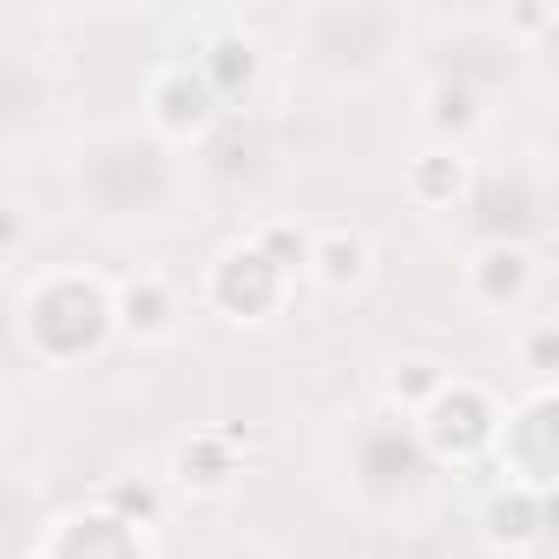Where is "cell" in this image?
Masks as SVG:
<instances>
[{"mask_svg": "<svg viewBox=\"0 0 559 559\" xmlns=\"http://www.w3.org/2000/svg\"><path fill=\"white\" fill-rule=\"evenodd\" d=\"M67 204L106 237H158L191 211V158L152 139L139 119H106L67 139Z\"/></svg>", "mask_w": 559, "mask_h": 559, "instance_id": "1", "label": "cell"}, {"mask_svg": "<svg viewBox=\"0 0 559 559\" xmlns=\"http://www.w3.org/2000/svg\"><path fill=\"white\" fill-rule=\"evenodd\" d=\"M14 343L40 369H86L99 362L119 330H112V276L86 263H47L27 270L14 290Z\"/></svg>", "mask_w": 559, "mask_h": 559, "instance_id": "2", "label": "cell"}, {"mask_svg": "<svg viewBox=\"0 0 559 559\" xmlns=\"http://www.w3.org/2000/svg\"><path fill=\"white\" fill-rule=\"evenodd\" d=\"M304 250H310V224L290 217H257L243 237L217 243L211 263L198 270V304L237 330H263L290 310L297 284H304Z\"/></svg>", "mask_w": 559, "mask_h": 559, "instance_id": "3", "label": "cell"}, {"mask_svg": "<svg viewBox=\"0 0 559 559\" xmlns=\"http://www.w3.org/2000/svg\"><path fill=\"white\" fill-rule=\"evenodd\" d=\"M297 53L330 73V80H382L415 53V14L408 8H382V0H349V8H304L290 21Z\"/></svg>", "mask_w": 559, "mask_h": 559, "instance_id": "4", "label": "cell"}, {"mask_svg": "<svg viewBox=\"0 0 559 559\" xmlns=\"http://www.w3.org/2000/svg\"><path fill=\"white\" fill-rule=\"evenodd\" d=\"M435 461H428V448L415 441V428L402 421V415H362V428H356V454H349V480H356V500L376 513V520H408L421 500H428V487H435Z\"/></svg>", "mask_w": 559, "mask_h": 559, "instance_id": "5", "label": "cell"}, {"mask_svg": "<svg viewBox=\"0 0 559 559\" xmlns=\"http://www.w3.org/2000/svg\"><path fill=\"white\" fill-rule=\"evenodd\" d=\"M500 415H507V408L493 402L487 382H474V376H448V382L421 402V415H415L408 428H415V441L428 448L435 467H461V461H474V454L493 448Z\"/></svg>", "mask_w": 559, "mask_h": 559, "instance_id": "6", "label": "cell"}, {"mask_svg": "<svg viewBox=\"0 0 559 559\" xmlns=\"http://www.w3.org/2000/svg\"><path fill=\"white\" fill-rule=\"evenodd\" d=\"M461 290L480 317H500V323H526V310L539 304L546 290V257L520 237H487L461 257Z\"/></svg>", "mask_w": 559, "mask_h": 559, "instance_id": "7", "label": "cell"}, {"mask_svg": "<svg viewBox=\"0 0 559 559\" xmlns=\"http://www.w3.org/2000/svg\"><path fill=\"white\" fill-rule=\"evenodd\" d=\"M217 119H224V99H217L211 80L191 67V53H165V60L145 73V112H139V126H145L152 139H165L171 152L204 145V139L217 132Z\"/></svg>", "mask_w": 559, "mask_h": 559, "instance_id": "8", "label": "cell"}, {"mask_svg": "<svg viewBox=\"0 0 559 559\" xmlns=\"http://www.w3.org/2000/svg\"><path fill=\"white\" fill-rule=\"evenodd\" d=\"M27 559H152V533L112 500H86V507L53 513L34 533Z\"/></svg>", "mask_w": 559, "mask_h": 559, "instance_id": "9", "label": "cell"}, {"mask_svg": "<svg viewBox=\"0 0 559 559\" xmlns=\"http://www.w3.org/2000/svg\"><path fill=\"white\" fill-rule=\"evenodd\" d=\"M185 317H191V290L178 284L171 270L158 263H139L126 276H112V330L139 349H165L185 336Z\"/></svg>", "mask_w": 559, "mask_h": 559, "instance_id": "10", "label": "cell"}, {"mask_svg": "<svg viewBox=\"0 0 559 559\" xmlns=\"http://www.w3.org/2000/svg\"><path fill=\"white\" fill-rule=\"evenodd\" d=\"M493 454L507 467V487H526L546 500V487H552V382H526V395L500 415Z\"/></svg>", "mask_w": 559, "mask_h": 559, "instance_id": "11", "label": "cell"}, {"mask_svg": "<svg viewBox=\"0 0 559 559\" xmlns=\"http://www.w3.org/2000/svg\"><path fill=\"white\" fill-rule=\"evenodd\" d=\"M191 27H198L191 67L211 80V93H217L224 106L243 99V93L257 86V73H263V40H257V27H250L243 14H198Z\"/></svg>", "mask_w": 559, "mask_h": 559, "instance_id": "12", "label": "cell"}, {"mask_svg": "<svg viewBox=\"0 0 559 559\" xmlns=\"http://www.w3.org/2000/svg\"><path fill=\"white\" fill-rule=\"evenodd\" d=\"M376 270V243L369 230L356 224H310V250H304V284L343 297V290H362Z\"/></svg>", "mask_w": 559, "mask_h": 559, "instance_id": "13", "label": "cell"}, {"mask_svg": "<svg viewBox=\"0 0 559 559\" xmlns=\"http://www.w3.org/2000/svg\"><path fill=\"white\" fill-rule=\"evenodd\" d=\"M467 171H474L467 145H428V152L408 165V198H415V204H428V211H441V204H454V198H461Z\"/></svg>", "mask_w": 559, "mask_h": 559, "instance_id": "14", "label": "cell"}, {"mask_svg": "<svg viewBox=\"0 0 559 559\" xmlns=\"http://www.w3.org/2000/svg\"><path fill=\"white\" fill-rule=\"evenodd\" d=\"M27 243H34V217H27V204L0 191V263L27 257Z\"/></svg>", "mask_w": 559, "mask_h": 559, "instance_id": "15", "label": "cell"}]
</instances>
